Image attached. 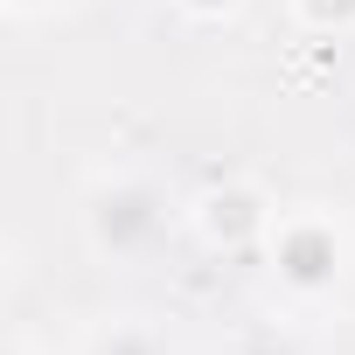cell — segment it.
Wrapping results in <instances>:
<instances>
[{"label": "cell", "mask_w": 355, "mask_h": 355, "mask_svg": "<svg viewBox=\"0 0 355 355\" xmlns=\"http://www.w3.org/2000/svg\"><path fill=\"white\" fill-rule=\"evenodd\" d=\"M84 355H174V348H167V334L146 327V320H105V327L84 341Z\"/></svg>", "instance_id": "277c9868"}, {"label": "cell", "mask_w": 355, "mask_h": 355, "mask_svg": "<svg viewBox=\"0 0 355 355\" xmlns=\"http://www.w3.org/2000/svg\"><path fill=\"white\" fill-rule=\"evenodd\" d=\"M293 8H300V21H306V28H320V35L355 28V0H293Z\"/></svg>", "instance_id": "5b68a950"}, {"label": "cell", "mask_w": 355, "mask_h": 355, "mask_svg": "<svg viewBox=\"0 0 355 355\" xmlns=\"http://www.w3.org/2000/svg\"><path fill=\"white\" fill-rule=\"evenodd\" d=\"M28 8H49V0H15V15H28Z\"/></svg>", "instance_id": "ba28073f"}, {"label": "cell", "mask_w": 355, "mask_h": 355, "mask_svg": "<svg viewBox=\"0 0 355 355\" xmlns=\"http://www.w3.org/2000/svg\"><path fill=\"white\" fill-rule=\"evenodd\" d=\"M244 355H300V348H293V341H251Z\"/></svg>", "instance_id": "52a82bcc"}, {"label": "cell", "mask_w": 355, "mask_h": 355, "mask_svg": "<svg viewBox=\"0 0 355 355\" xmlns=\"http://www.w3.org/2000/svg\"><path fill=\"white\" fill-rule=\"evenodd\" d=\"M182 8H189V15H202V21H216V15H230V8H237V0H182Z\"/></svg>", "instance_id": "8992f818"}, {"label": "cell", "mask_w": 355, "mask_h": 355, "mask_svg": "<svg viewBox=\"0 0 355 355\" xmlns=\"http://www.w3.org/2000/svg\"><path fill=\"white\" fill-rule=\"evenodd\" d=\"M272 265H279V279H286L293 293H327L334 272H341V237H334V223H320V216H286V223L272 230Z\"/></svg>", "instance_id": "7a4b0ae2"}, {"label": "cell", "mask_w": 355, "mask_h": 355, "mask_svg": "<svg viewBox=\"0 0 355 355\" xmlns=\"http://www.w3.org/2000/svg\"><path fill=\"white\" fill-rule=\"evenodd\" d=\"M202 230L216 244H237V237L265 230V209H258V196H209L202 202Z\"/></svg>", "instance_id": "3957f363"}, {"label": "cell", "mask_w": 355, "mask_h": 355, "mask_svg": "<svg viewBox=\"0 0 355 355\" xmlns=\"http://www.w3.org/2000/svg\"><path fill=\"white\" fill-rule=\"evenodd\" d=\"M167 223H174L167 189H153L146 174H98L91 196H84V244L112 265L146 258L167 237Z\"/></svg>", "instance_id": "6da1fadb"}]
</instances>
